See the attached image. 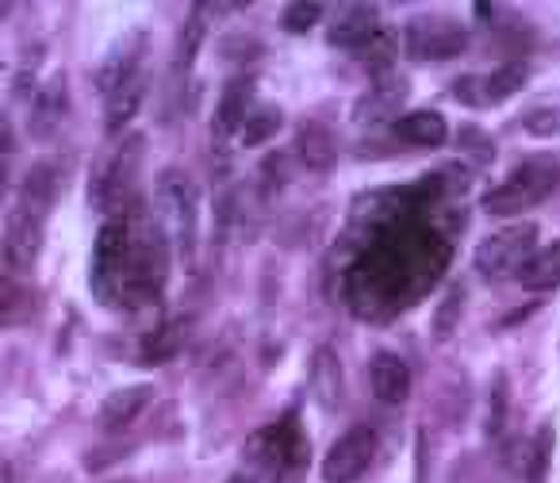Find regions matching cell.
I'll list each match as a JSON object with an SVG mask.
<instances>
[{
  "mask_svg": "<svg viewBox=\"0 0 560 483\" xmlns=\"http://www.w3.org/2000/svg\"><path fill=\"white\" fill-rule=\"evenodd\" d=\"M537 238H541L537 223H511V226H503V231L488 234L472 254L476 273H480L483 281H506V276L522 273V269L534 261Z\"/></svg>",
  "mask_w": 560,
  "mask_h": 483,
  "instance_id": "obj_5",
  "label": "cell"
},
{
  "mask_svg": "<svg viewBox=\"0 0 560 483\" xmlns=\"http://www.w3.org/2000/svg\"><path fill=\"white\" fill-rule=\"evenodd\" d=\"M43 226H47V215L27 203H16L9 211V223H4V266L12 273H27L35 269L43 250Z\"/></svg>",
  "mask_w": 560,
  "mask_h": 483,
  "instance_id": "obj_8",
  "label": "cell"
},
{
  "mask_svg": "<svg viewBox=\"0 0 560 483\" xmlns=\"http://www.w3.org/2000/svg\"><path fill=\"white\" fill-rule=\"evenodd\" d=\"M127 250H131L127 223L124 219H108L93 241V266H89V288H93L96 304H124Z\"/></svg>",
  "mask_w": 560,
  "mask_h": 483,
  "instance_id": "obj_6",
  "label": "cell"
},
{
  "mask_svg": "<svg viewBox=\"0 0 560 483\" xmlns=\"http://www.w3.org/2000/svg\"><path fill=\"white\" fill-rule=\"evenodd\" d=\"M66 108H70V89H66V73H55L47 85L35 93L32 101V116H27V131L32 139L47 142L50 134L58 131V123L66 119Z\"/></svg>",
  "mask_w": 560,
  "mask_h": 483,
  "instance_id": "obj_11",
  "label": "cell"
},
{
  "mask_svg": "<svg viewBox=\"0 0 560 483\" xmlns=\"http://www.w3.org/2000/svg\"><path fill=\"white\" fill-rule=\"evenodd\" d=\"M453 96H457L460 104H468V108H483L488 101V89H483V78H457L453 81Z\"/></svg>",
  "mask_w": 560,
  "mask_h": 483,
  "instance_id": "obj_33",
  "label": "cell"
},
{
  "mask_svg": "<svg viewBox=\"0 0 560 483\" xmlns=\"http://www.w3.org/2000/svg\"><path fill=\"white\" fill-rule=\"evenodd\" d=\"M342 361L335 357V350L319 345L312 353V368H307V388H312L315 403L323 407L327 414H335L342 407Z\"/></svg>",
  "mask_w": 560,
  "mask_h": 483,
  "instance_id": "obj_13",
  "label": "cell"
},
{
  "mask_svg": "<svg viewBox=\"0 0 560 483\" xmlns=\"http://www.w3.org/2000/svg\"><path fill=\"white\" fill-rule=\"evenodd\" d=\"M369 384H373V396L381 403H404L411 396V368L404 365V357L381 350L369 361Z\"/></svg>",
  "mask_w": 560,
  "mask_h": 483,
  "instance_id": "obj_14",
  "label": "cell"
},
{
  "mask_svg": "<svg viewBox=\"0 0 560 483\" xmlns=\"http://www.w3.org/2000/svg\"><path fill=\"white\" fill-rule=\"evenodd\" d=\"M147 32H127L124 39H116V47L104 55L101 70H96V85L101 93H112L116 85H124L127 78L142 73V58H147Z\"/></svg>",
  "mask_w": 560,
  "mask_h": 483,
  "instance_id": "obj_10",
  "label": "cell"
},
{
  "mask_svg": "<svg viewBox=\"0 0 560 483\" xmlns=\"http://www.w3.org/2000/svg\"><path fill=\"white\" fill-rule=\"evenodd\" d=\"M231 483H249L246 475H231Z\"/></svg>",
  "mask_w": 560,
  "mask_h": 483,
  "instance_id": "obj_37",
  "label": "cell"
},
{
  "mask_svg": "<svg viewBox=\"0 0 560 483\" xmlns=\"http://www.w3.org/2000/svg\"><path fill=\"white\" fill-rule=\"evenodd\" d=\"M58 192H62V173H58V162H47V157H43V162H35L32 169H27L24 188H20V203H27V208L50 215Z\"/></svg>",
  "mask_w": 560,
  "mask_h": 483,
  "instance_id": "obj_19",
  "label": "cell"
},
{
  "mask_svg": "<svg viewBox=\"0 0 560 483\" xmlns=\"http://www.w3.org/2000/svg\"><path fill=\"white\" fill-rule=\"evenodd\" d=\"M296 150H300V157H304V165L312 173H335L338 142H335V134H330L323 123H304V127H300Z\"/></svg>",
  "mask_w": 560,
  "mask_h": 483,
  "instance_id": "obj_21",
  "label": "cell"
},
{
  "mask_svg": "<svg viewBox=\"0 0 560 483\" xmlns=\"http://www.w3.org/2000/svg\"><path fill=\"white\" fill-rule=\"evenodd\" d=\"M407 93H411V89H407L404 78L373 81V89H369L365 96H358V101H353V119H358V123H373V119L392 116V111L404 108Z\"/></svg>",
  "mask_w": 560,
  "mask_h": 483,
  "instance_id": "obj_17",
  "label": "cell"
},
{
  "mask_svg": "<svg viewBox=\"0 0 560 483\" xmlns=\"http://www.w3.org/2000/svg\"><path fill=\"white\" fill-rule=\"evenodd\" d=\"M396 55H399V32L396 27H381V32H376L353 58H358L376 81H384L392 70V62H396Z\"/></svg>",
  "mask_w": 560,
  "mask_h": 483,
  "instance_id": "obj_24",
  "label": "cell"
},
{
  "mask_svg": "<svg viewBox=\"0 0 560 483\" xmlns=\"http://www.w3.org/2000/svg\"><path fill=\"white\" fill-rule=\"evenodd\" d=\"M150 399H154V388H150V384H124V388H116L108 399H104L96 419H101V426L119 429L131 419H139V414L150 407Z\"/></svg>",
  "mask_w": 560,
  "mask_h": 483,
  "instance_id": "obj_18",
  "label": "cell"
},
{
  "mask_svg": "<svg viewBox=\"0 0 560 483\" xmlns=\"http://www.w3.org/2000/svg\"><path fill=\"white\" fill-rule=\"evenodd\" d=\"M319 20H323V4H315V0H296V4H284V12H280V27L292 35L312 32Z\"/></svg>",
  "mask_w": 560,
  "mask_h": 483,
  "instance_id": "obj_28",
  "label": "cell"
},
{
  "mask_svg": "<svg viewBox=\"0 0 560 483\" xmlns=\"http://www.w3.org/2000/svg\"><path fill=\"white\" fill-rule=\"evenodd\" d=\"M526 81H529L526 66L506 62V66H499L495 73H488V78H483V89H488L491 104H503V101H511V96H518L522 89H526Z\"/></svg>",
  "mask_w": 560,
  "mask_h": 483,
  "instance_id": "obj_27",
  "label": "cell"
},
{
  "mask_svg": "<svg viewBox=\"0 0 560 483\" xmlns=\"http://www.w3.org/2000/svg\"><path fill=\"white\" fill-rule=\"evenodd\" d=\"M552 441H557V429H552V426L537 429L534 449H529V468H526L529 480H541V475H545V468H549V457H552Z\"/></svg>",
  "mask_w": 560,
  "mask_h": 483,
  "instance_id": "obj_30",
  "label": "cell"
},
{
  "mask_svg": "<svg viewBox=\"0 0 560 483\" xmlns=\"http://www.w3.org/2000/svg\"><path fill=\"white\" fill-rule=\"evenodd\" d=\"M185 338H188V322L185 319L162 322V327H154L147 338H142L139 361H147V365H162V361L177 357V353L185 350Z\"/></svg>",
  "mask_w": 560,
  "mask_h": 483,
  "instance_id": "obj_22",
  "label": "cell"
},
{
  "mask_svg": "<svg viewBox=\"0 0 560 483\" xmlns=\"http://www.w3.org/2000/svg\"><path fill=\"white\" fill-rule=\"evenodd\" d=\"M415 472H419V483H427V434L415 437Z\"/></svg>",
  "mask_w": 560,
  "mask_h": 483,
  "instance_id": "obj_35",
  "label": "cell"
},
{
  "mask_svg": "<svg viewBox=\"0 0 560 483\" xmlns=\"http://www.w3.org/2000/svg\"><path fill=\"white\" fill-rule=\"evenodd\" d=\"M142 157H147V139L142 134H127L116 150H108L96 162L93 188H89L93 208L112 211V219H124L135 208V173L142 169Z\"/></svg>",
  "mask_w": 560,
  "mask_h": 483,
  "instance_id": "obj_4",
  "label": "cell"
},
{
  "mask_svg": "<svg viewBox=\"0 0 560 483\" xmlns=\"http://www.w3.org/2000/svg\"><path fill=\"white\" fill-rule=\"evenodd\" d=\"M284 127V111L280 104H254L246 127H242V146H265V142L277 139V131Z\"/></svg>",
  "mask_w": 560,
  "mask_h": 483,
  "instance_id": "obj_25",
  "label": "cell"
},
{
  "mask_svg": "<svg viewBox=\"0 0 560 483\" xmlns=\"http://www.w3.org/2000/svg\"><path fill=\"white\" fill-rule=\"evenodd\" d=\"M460 307H465V296H460V284H453L450 288V296L438 304V315H434V342H445V338L457 330V322H460Z\"/></svg>",
  "mask_w": 560,
  "mask_h": 483,
  "instance_id": "obj_29",
  "label": "cell"
},
{
  "mask_svg": "<svg viewBox=\"0 0 560 483\" xmlns=\"http://www.w3.org/2000/svg\"><path fill=\"white\" fill-rule=\"evenodd\" d=\"M381 20H376V9L373 4H350V9L342 12L338 20H330L327 27V43L338 50H350V55H358L361 47H365L369 39H373L376 32H381Z\"/></svg>",
  "mask_w": 560,
  "mask_h": 483,
  "instance_id": "obj_12",
  "label": "cell"
},
{
  "mask_svg": "<svg viewBox=\"0 0 560 483\" xmlns=\"http://www.w3.org/2000/svg\"><path fill=\"white\" fill-rule=\"evenodd\" d=\"M396 139H404L407 146L434 150V146H442V142L450 139V123H445L442 111H430V108L407 111V116L396 123Z\"/></svg>",
  "mask_w": 560,
  "mask_h": 483,
  "instance_id": "obj_20",
  "label": "cell"
},
{
  "mask_svg": "<svg viewBox=\"0 0 560 483\" xmlns=\"http://www.w3.org/2000/svg\"><path fill=\"white\" fill-rule=\"evenodd\" d=\"M16 96H32V73H20L16 78Z\"/></svg>",
  "mask_w": 560,
  "mask_h": 483,
  "instance_id": "obj_36",
  "label": "cell"
},
{
  "mask_svg": "<svg viewBox=\"0 0 560 483\" xmlns=\"http://www.w3.org/2000/svg\"><path fill=\"white\" fill-rule=\"evenodd\" d=\"M522 288L526 292H552L560 288V241H552V246H545V250L534 254V261H529L526 269L518 273Z\"/></svg>",
  "mask_w": 560,
  "mask_h": 483,
  "instance_id": "obj_23",
  "label": "cell"
},
{
  "mask_svg": "<svg viewBox=\"0 0 560 483\" xmlns=\"http://www.w3.org/2000/svg\"><path fill=\"white\" fill-rule=\"evenodd\" d=\"M376 457V434L369 426H353L338 437L323 457V483H353L358 475H365V468Z\"/></svg>",
  "mask_w": 560,
  "mask_h": 483,
  "instance_id": "obj_9",
  "label": "cell"
},
{
  "mask_svg": "<svg viewBox=\"0 0 560 483\" xmlns=\"http://www.w3.org/2000/svg\"><path fill=\"white\" fill-rule=\"evenodd\" d=\"M154 211L158 226L165 231L170 246H177L180 261L192 266L196 258V238H200V196H196L192 180L180 169H162L154 180Z\"/></svg>",
  "mask_w": 560,
  "mask_h": 483,
  "instance_id": "obj_2",
  "label": "cell"
},
{
  "mask_svg": "<svg viewBox=\"0 0 560 483\" xmlns=\"http://www.w3.org/2000/svg\"><path fill=\"white\" fill-rule=\"evenodd\" d=\"M142 96H147V73H135L124 85H116L112 93H104V131L119 134L142 108Z\"/></svg>",
  "mask_w": 560,
  "mask_h": 483,
  "instance_id": "obj_15",
  "label": "cell"
},
{
  "mask_svg": "<svg viewBox=\"0 0 560 483\" xmlns=\"http://www.w3.org/2000/svg\"><path fill=\"white\" fill-rule=\"evenodd\" d=\"M249 111H254V81L234 78L231 85L223 89L219 104H215V134H223V139H231L234 131L242 134Z\"/></svg>",
  "mask_w": 560,
  "mask_h": 483,
  "instance_id": "obj_16",
  "label": "cell"
},
{
  "mask_svg": "<svg viewBox=\"0 0 560 483\" xmlns=\"http://www.w3.org/2000/svg\"><path fill=\"white\" fill-rule=\"evenodd\" d=\"M557 188H560V157L534 154L511 173V180L491 188L480 200V208L495 219H511V215H522V211L537 208L541 200H549Z\"/></svg>",
  "mask_w": 560,
  "mask_h": 483,
  "instance_id": "obj_3",
  "label": "cell"
},
{
  "mask_svg": "<svg viewBox=\"0 0 560 483\" xmlns=\"http://www.w3.org/2000/svg\"><path fill=\"white\" fill-rule=\"evenodd\" d=\"M506 426V373H495L491 380V411H488V437H499Z\"/></svg>",
  "mask_w": 560,
  "mask_h": 483,
  "instance_id": "obj_31",
  "label": "cell"
},
{
  "mask_svg": "<svg viewBox=\"0 0 560 483\" xmlns=\"http://www.w3.org/2000/svg\"><path fill=\"white\" fill-rule=\"evenodd\" d=\"M522 127L534 139H552V134H560V108H529L522 116Z\"/></svg>",
  "mask_w": 560,
  "mask_h": 483,
  "instance_id": "obj_32",
  "label": "cell"
},
{
  "mask_svg": "<svg viewBox=\"0 0 560 483\" xmlns=\"http://www.w3.org/2000/svg\"><path fill=\"white\" fill-rule=\"evenodd\" d=\"M203 35H208V24L200 20V12H192V16L185 20V27H180L177 50H173V62H170V70L177 73V78H185L196 66V58H200V50H203Z\"/></svg>",
  "mask_w": 560,
  "mask_h": 483,
  "instance_id": "obj_26",
  "label": "cell"
},
{
  "mask_svg": "<svg viewBox=\"0 0 560 483\" xmlns=\"http://www.w3.org/2000/svg\"><path fill=\"white\" fill-rule=\"evenodd\" d=\"M404 50L415 62H450L468 50V32L442 16H415L404 27Z\"/></svg>",
  "mask_w": 560,
  "mask_h": 483,
  "instance_id": "obj_7",
  "label": "cell"
},
{
  "mask_svg": "<svg viewBox=\"0 0 560 483\" xmlns=\"http://www.w3.org/2000/svg\"><path fill=\"white\" fill-rule=\"evenodd\" d=\"M460 146H465L480 165H491V157H495V150H491V139L483 131H476V127H460Z\"/></svg>",
  "mask_w": 560,
  "mask_h": 483,
  "instance_id": "obj_34",
  "label": "cell"
},
{
  "mask_svg": "<svg viewBox=\"0 0 560 483\" xmlns=\"http://www.w3.org/2000/svg\"><path fill=\"white\" fill-rule=\"evenodd\" d=\"M127 231H131V250H127V276H124V304L127 307H150L158 304L170 276V238L162 226H154L135 203L124 215Z\"/></svg>",
  "mask_w": 560,
  "mask_h": 483,
  "instance_id": "obj_1",
  "label": "cell"
}]
</instances>
